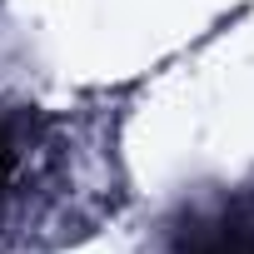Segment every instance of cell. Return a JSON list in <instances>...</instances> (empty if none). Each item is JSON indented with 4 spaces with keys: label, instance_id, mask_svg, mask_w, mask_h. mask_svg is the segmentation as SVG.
<instances>
[{
    "label": "cell",
    "instance_id": "obj_1",
    "mask_svg": "<svg viewBox=\"0 0 254 254\" xmlns=\"http://www.w3.org/2000/svg\"><path fill=\"white\" fill-rule=\"evenodd\" d=\"M5 175H10V140H5V130H0V185H5Z\"/></svg>",
    "mask_w": 254,
    "mask_h": 254
}]
</instances>
